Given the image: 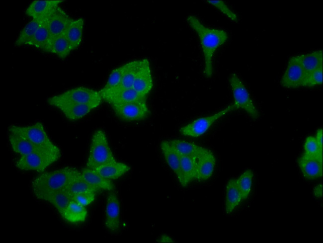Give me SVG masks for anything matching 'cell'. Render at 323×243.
<instances>
[{
  "mask_svg": "<svg viewBox=\"0 0 323 243\" xmlns=\"http://www.w3.org/2000/svg\"><path fill=\"white\" fill-rule=\"evenodd\" d=\"M187 21L199 36L204 55V73L206 77L210 78L213 71V55L228 39L227 33L224 30L206 27L193 15H189Z\"/></svg>",
  "mask_w": 323,
  "mask_h": 243,
  "instance_id": "6da1fadb",
  "label": "cell"
},
{
  "mask_svg": "<svg viewBox=\"0 0 323 243\" xmlns=\"http://www.w3.org/2000/svg\"><path fill=\"white\" fill-rule=\"evenodd\" d=\"M81 175V172L72 167L44 172L34 179L32 188L36 197L40 199L50 193L66 189Z\"/></svg>",
  "mask_w": 323,
  "mask_h": 243,
  "instance_id": "7a4b0ae2",
  "label": "cell"
},
{
  "mask_svg": "<svg viewBox=\"0 0 323 243\" xmlns=\"http://www.w3.org/2000/svg\"><path fill=\"white\" fill-rule=\"evenodd\" d=\"M116 162L105 133L102 130H96L91 138L86 167L95 169Z\"/></svg>",
  "mask_w": 323,
  "mask_h": 243,
  "instance_id": "3957f363",
  "label": "cell"
},
{
  "mask_svg": "<svg viewBox=\"0 0 323 243\" xmlns=\"http://www.w3.org/2000/svg\"><path fill=\"white\" fill-rule=\"evenodd\" d=\"M60 157L59 148L34 151L20 156L16 162V166L23 170L42 172Z\"/></svg>",
  "mask_w": 323,
  "mask_h": 243,
  "instance_id": "277c9868",
  "label": "cell"
},
{
  "mask_svg": "<svg viewBox=\"0 0 323 243\" xmlns=\"http://www.w3.org/2000/svg\"><path fill=\"white\" fill-rule=\"evenodd\" d=\"M102 97L99 91L84 87H76L60 94L49 98L47 102L52 105L57 102H71L98 107L102 102Z\"/></svg>",
  "mask_w": 323,
  "mask_h": 243,
  "instance_id": "5b68a950",
  "label": "cell"
},
{
  "mask_svg": "<svg viewBox=\"0 0 323 243\" xmlns=\"http://www.w3.org/2000/svg\"><path fill=\"white\" fill-rule=\"evenodd\" d=\"M229 82L234 97V104L237 109H242L252 118L257 119L258 110L242 80L235 73H233L229 78Z\"/></svg>",
  "mask_w": 323,
  "mask_h": 243,
  "instance_id": "8992f818",
  "label": "cell"
},
{
  "mask_svg": "<svg viewBox=\"0 0 323 243\" xmlns=\"http://www.w3.org/2000/svg\"><path fill=\"white\" fill-rule=\"evenodd\" d=\"M9 131L22 136L37 147L45 148L57 147L49 138L41 122L27 126L11 125L9 127Z\"/></svg>",
  "mask_w": 323,
  "mask_h": 243,
  "instance_id": "52a82bcc",
  "label": "cell"
},
{
  "mask_svg": "<svg viewBox=\"0 0 323 243\" xmlns=\"http://www.w3.org/2000/svg\"><path fill=\"white\" fill-rule=\"evenodd\" d=\"M236 109H237L234 103L229 105L214 114L198 118L193 120L182 127L179 132L183 136L197 138L205 133L215 122Z\"/></svg>",
  "mask_w": 323,
  "mask_h": 243,
  "instance_id": "ba28073f",
  "label": "cell"
},
{
  "mask_svg": "<svg viewBox=\"0 0 323 243\" xmlns=\"http://www.w3.org/2000/svg\"><path fill=\"white\" fill-rule=\"evenodd\" d=\"M112 107L116 115L126 122L143 120L148 118L150 114L146 100L127 103Z\"/></svg>",
  "mask_w": 323,
  "mask_h": 243,
  "instance_id": "9c48e42d",
  "label": "cell"
},
{
  "mask_svg": "<svg viewBox=\"0 0 323 243\" xmlns=\"http://www.w3.org/2000/svg\"><path fill=\"white\" fill-rule=\"evenodd\" d=\"M307 75L298 56H293L288 61L286 70L281 79L280 84L288 88L301 87Z\"/></svg>",
  "mask_w": 323,
  "mask_h": 243,
  "instance_id": "30bf717a",
  "label": "cell"
},
{
  "mask_svg": "<svg viewBox=\"0 0 323 243\" xmlns=\"http://www.w3.org/2000/svg\"><path fill=\"white\" fill-rule=\"evenodd\" d=\"M99 92L102 99L111 107L132 102L146 100V98L139 94L132 87H116L108 90H101Z\"/></svg>",
  "mask_w": 323,
  "mask_h": 243,
  "instance_id": "8fae6325",
  "label": "cell"
},
{
  "mask_svg": "<svg viewBox=\"0 0 323 243\" xmlns=\"http://www.w3.org/2000/svg\"><path fill=\"white\" fill-rule=\"evenodd\" d=\"M153 86L150 64L147 59L140 60V63L132 88L141 95L146 97Z\"/></svg>",
  "mask_w": 323,
  "mask_h": 243,
  "instance_id": "7c38bea8",
  "label": "cell"
},
{
  "mask_svg": "<svg viewBox=\"0 0 323 243\" xmlns=\"http://www.w3.org/2000/svg\"><path fill=\"white\" fill-rule=\"evenodd\" d=\"M72 19L59 6L55 8L49 15L46 22L53 38L64 35Z\"/></svg>",
  "mask_w": 323,
  "mask_h": 243,
  "instance_id": "4fadbf2b",
  "label": "cell"
},
{
  "mask_svg": "<svg viewBox=\"0 0 323 243\" xmlns=\"http://www.w3.org/2000/svg\"><path fill=\"white\" fill-rule=\"evenodd\" d=\"M105 225L111 232L118 231L120 227V205L117 195L110 191L106 198Z\"/></svg>",
  "mask_w": 323,
  "mask_h": 243,
  "instance_id": "5bb4252c",
  "label": "cell"
},
{
  "mask_svg": "<svg viewBox=\"0 0 323 243\" xmlns=\"http://www.w3.org/2000/svg\"><path fill=\"white\" fill-rule=\"evenodd\" d=\"M216 165V160L213 153L207 150L196 161L195 179L198 181H205L212 175Z\"/></svg>",
  "mask_w": 323,
  "mask_h": 243,
  "instance_id": "9a60e30c",
  "label": "cell"
},
{
  "mask_svg": "<svg viewBox=\"0 0 323 243\" xmlns=\"http://www.w3.org/2000/svg\"><path fill=\"white\" fill-rule=\"evenodd\" d=\"M298 163L305 177L316 179L323 175V161L303 154L298 160Z\"/></svg>",
  "mask_w": 323,
  "mask_h": 243,
  "instance_id": "2e32d148",
  "label": "cell"
},
{
  "mask_svg": "<svg viewBox=\"0 0 323 243\" xmlns=\"http://www.w3.org/2000/svg\"><path fill=\"white\" fill-rule=\"evenodd\" d=\"M63 1L62 0H34L26 9L25 14L32 18L46 17Z\"/></svg>",
  "mask_w": 323,
  "mask_h": 243,
  "instance_id": "e0dca14e",
  "label": "cell"
},
{
  "mask_svg": "<svg viewBox=\"0 0 323 243\" xmlns=\"http://www.w3.org/2000/svg\"><path fill=\"white\" fill-rule=\"evenodd\" d=\"M51 105L60 109L67 119L72 121L82 118L94 109L90 105L71 102H57Z\"/></svg>",
  "mask_w": 323,
  "mask_h": 243,
  "instance_id": "ac0fdd59",
  "label": "cell"
},
{
  "mask_svg": "<svg viewBox=\"0 0 323 243\" xmlns=\"http://www.w3.org/2000/svg\"><path fill=\"white\" fill-rule=\"evenodd\" d=\"M160 147L167 164L175 174L179 183L183 186L180 154L171 146L167 141H162Z\"/></svg>",
  "mask_w": 323,
  "mask_h": 243,
  "instance_id": "d6986e66",
  "label": "cell"
},
{
  "mask_svg": "<svg viewBox=\"0 0 323 243\" xmlns=\"http://www.w3.org/2000/svg\"><path fill=\"white\" fill-rule=\"evenodd\" d=\"M180 155L197 159L207 149L194 143L179 139H173L168 141Z\"/></svg>",
  "mask_w": 323,
  "mask_h": 243,
  "instance_id": "ffe728a7",
  "label": "cell"
},
{
  "mask_svg": "<svg viewBox=\"0 0 323 243\" xmlns=\"http://www.w3.org/2000/svg\"><path fill=\"white\" fill-rule=\"evenodd\" d=\"M40 199L52 204L61 216L66 208L73 200L72 194L66 189L50 193L43 196Z\"/></svg>",
  "mask_w": 323,
  "mask_h": 243,
  "instance_id": "44dd1931",
  "label": "cell"
},
{
  "mask_svg": "<svg viewBox=\"0 0 323 243\" xmlns=\"http://www.w3.org/2000/svg\"><path fill=\"white\" fill-rule=\"evenodd\" d=\"M46 20L42 24L26 45L49 52L53 37L46 25Z\"/></svg>",
  "mask_w": 323,
  "mask_h": 243,
  "instance_id": "7402d4cb",
  "label": "cell"
},
{
  "mask_svg": "<svg viewBox=\"0 0 323 243\" xmlns=\"http://www.w3.org/2000/svg\"><path fill=\"white\" fill-rule=\"evenodd\" d=\"M81 172L87 182L99 189L112 191L115 188L110 179L103 177L94 169L86 167L83 168Z\"/></svg>",
  "mask_w": 323,
  "mask_h": 243,
  "instance_id": "603a6c76",
  "label": "cell"
},
{
  "mask_svg": "<svg viewBox=\"0 0 323 243\" xmlns=\"http://www.w3.org/2000/svg\"><path fill=\"white\" fill-rule=\"evenodd\" d=\"M83 27V18L73 19L64 34L73 50L78 48L81 42Z\"/></svg>",
  "mask_w": 323,
  "mask_h": 243,
  "instance_id": "cb8c5ba5",
  "label": "cell"
},
{
  "mask_svg": "<svg viewBox=\"0 0 323 243\" xmlns=\"http://www.w3.org/2000/svg\"><path fill=\"white\" fill-rule=\"evenodd\" d=\"M9 140L13 151L21 156H24L34 151L54 148H45L37 147L22 136L12 132H10Z\"/></svg>",
  "mask_w": 323,
  "mask_h": 243,
  "instance_id": "d4e9b609",
  "label": "cell"
},
{
  "mask_svg": "<svg viewBox=\"0 0 323 243\" xmlns=\"http://www.w3.org/2000/svg\"><path fill=\"white\" fill-rule=\"evenodd\" d=\"M131 169L128 165L116 162L99 166L94 170L103 177L108 179H117L122 176Z\"/></svg>",
  "mask_w": 323,
  "mask_h": 243,
  "instance_id": "484cf974",
  "label": "cell"
},
{
  "mask_svg": "<svg viewBox=\"0 0 323 243\" xmlns=\"http://www.w3.org/2000/svg\"><path fill=\"white\" fill-rule=\"evenodd\" d=\"M48 16L32 18L20 31L15 42V45L17 46L26 45Z\"/></svg>",
  "mask_w": 323,
  "mask_h": 243,
  "instance_id": "4316f807",
  "label": "cell"
},
{
  "mask_svg": "<svg viewBox=\"0 0 323 243\" xmlns=\"http://www.w3.org/2000/svg\"><path fill=\"white\" fill-rule=\"evenodd\" d=\"M298 58L307 74L323 67V53L322 50L298 55Z\"/></svg>",
  "mask_w": 323,
  "mask_h": 243,
  "instance_id": "83f0119b",
  "label": "cell"
},
{
  "mask_svg": "<svg viewBox=\"0 0 323 243\" xmlns=\"http://www.w3.org/2000/svg\"><path fill=\"white\" fill-rule=\"evenodd\" d=\"M242 196L236 183V179H230L226 186V211L231 213L240 203Z\"/></svg>",
  "mask_w": 323,
  "mask_h": 243,
  "instance_id": "f1b7e54d",
  "label": "cell"
},
{
  "mask_svg": "<svg viewBox=\"0 0 323 243\" xmlns=\"http://www.w3.org/2000/svg\"><path fill=\"white\" fill-rule=\"evenodd\" d=\"M87 216V211L84 206L72 200L62 217L69 222L76 223L84 221Z\"/></svg>",
  "mask_w": 323,
  "mask_h": 243,
  "instance_id": "f546056e",
  "label": "cell"
},
{
  "mask_svg": "<svg viewBox=\"0 0 323 243\" xmlns=\"http://www.w3.org/2000/svg\"><path fill=\"white\" fill-rule=\"evenodd\" d=\"M196 159L180 155V168L183 178V187L195 179Z\"/></svg>",
  "mask_w": 323,
  "mask_h": 243,
  "instance_id": "4dcf8cb0",
  "label": "cell"
},
{
  "mask_svg": "<svg viewBox=\"0 0 323 243\" xmlns=\"http://www.w3.org/2000/svg\"><path fill=\"white\" fill-rule=\"evenodd\" d=\"M140 60L129 62L123 66L122 76L120 85L117 87L121 88L132 87L137 74Z\"/></svg>",
  "mask_w": 323,
  "mask_h": 243,
  "instance_id": "1f68e13d",
  "label": "cell"
},
{
  "mask_svg": "<svg viewBox=\"0 0 323 243\" xmlns=\"http://www.w3.org/2000/svg\"><path fill=\"white\" fill-rule=\"evenodd\" d=\"M73 50L72 47L64 35L53 38L50 53L55 54L60 59L66 58Z\"/></svg>",
  "mask_w": 323,
  "mask_h": 243,
  "instance_id": "d6a6232c",
  "label": "cell"
},
{
  "mask_svg": "<svg viewBox=\"0 0 323 243\" xmlns=\"http://www.w3.org/2000/svg\"><path fill=\"white\" fill-rule=\"evenodd\" d=\"M253 173L251 169L244 171L238 179L236 183L241 193L242 200H245L251 190Z\"/></svg>",
  "mask_w": 323,
  "mask_h": 243,
  "instance_id": "836d02e7",
  "label": "cell"
},
{
  "mask_svg": "<svg viewBox=\"0 0 323 243\" xmlns=\"http://www.w3.org/2000/svg\"><path fill=\"white\" fill-rule=\"evenodd\" d=\"M66 189L72 195L85 191L96 192L99 189L87 182L81 175L73 180Z\"/></svg>",
  "mask_w": 323,
  "mask_h": 243,
  "instance_id": "e575fe53",
  "label": "cell"
},
{
  "mask_svg": "<svg viewBox=\"0 0 323 243\" xmlns=\"http://www.w3.org/2000/svg\"><path fill=\"white\" fill-rule=\"evenodd\" d=\"M304 154L323 161V148H321L315 137L309 136L304 144Z\"/></svg>",
  "mask_w": 323,
  "mask_h": 243,
  "instance_id": "d590c367",
  "label": "cell"
},
{
  "mask_svg": "<svg viewBox=\"0 0 323 243\" xmlns=\"http://www.w3.org/2000/svg\"><path fill=\"white\" fill-rule=\"evenodd\" d=\"M122 76V66L114 69L109 75L106 83L101 90H111L118 87L121 82Z\"/></svg>",
  "mask_w": 323,
  "mask_h": 243,
  "instance_id": "8d00e7d4",
  "label": "cell"
},
{
  "mask_svg": "<svg viewBox=\"0 0 323 243\" xmlns=\"http://www.w3.org/2000/svg\"><path fill=\"white\" fill-rule=\"evenodd\" d=\"M323 83V67L307 74L302 86L314 87Z\"/></svg>",
  "mask_w": 323,
  "mask_h": 243,
  "instance_id": "74e56055",
  "label": "cell"
},
{
  "mask_svg": "<svg viewBox=\"0 0 323 243\" xmlns=\"http://www.w3.org/2000/svg\"><path fill=\"white\" fill-rule=\"evenodd\" d=\"M206 2L217 8L232 20L238 21L237 14L229 8L223 0H207Z\"/></svg>",
  "mask_w": 323,
  "mask_h": 243,
  "instance_id": "f35d334b",
  "label": "cell"
},
{
  "mask_svg": "<svg viewBox=\"0 0 323 243\" xmlns=\"http://www.w3.org/2000/svg\"><path fill=\"white\" fill-rule=\"evenodd\" d=\"M95 193L93 191H85L72 195V199L77 203L85 206L92 203L95 199Z\"/></svg>",
  "mask_w": 323,
  "mask_h": 243,
  "instance_id": "ab89813d",
  "label": "cell"
},
{
  "mask_svg": "<svg viewBox=\"0 0 323 243\" xmlns=\"http://www.w3.org/2000/svg\"><path fill=\"white\" fill-rule=\"evenodd\" d=\"M315 138L319 146L323 148V130L322 129L317 131Z\"/></svg>",
  "mask_w": 323,
  "mask_h": 243,
  "instance_id": "60d3db41",
  "label": "cell"
},
{
  "mask_svg": "<svg viewBox=\"0 0 323 243\" xmlns=\"http://www.w3.org/2000/svg\"><path fill=\"white\" fill-rule=\"evenodd\" d=\"M314 194L315 196L318 198H321L323 195V186L322 184L316 186L314 190Z\"/></svg>",
  "mask_w": 323,
  "mask_h": 243,
  "instance_id": "b9f144b4",
  "label": "cell"
},
{
  "mask_svg": "<svg viewBox=\"0 0 323 243\" xmlns=\"http://www.w3.org/2000/svg\"><path fill=\"white\" fill-rule=\"evenodd\" d=\"M160 243H173L174 241L170 237L166 235H163L158 240Z\"/></svg>",
  "mask_w": 323,
  "mask_h": 243,
  "instance_id": "7bdbcfd3",
  "label": "cell"
}]
</instances>
